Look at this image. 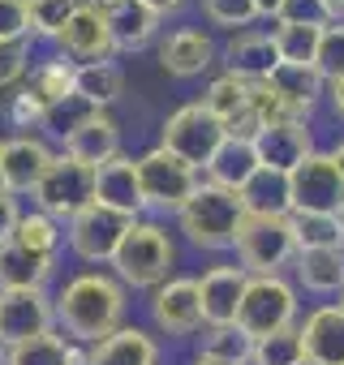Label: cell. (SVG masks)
<instances>
[{
    "label": "cell",
    "mask_w": 344,
    "mask_h": 365,
    "mask_svg": "<svg viewBox=\"0 0 344 365\" xmlns=\"http://www.w3.org/2000/svg\"><path fill=\"white\" fill-rule=\"evenodd\" d=\"M125 309H129V292L112 271H82L65 279L61 292L52 297V327L69 344L91 348L108 339L116 327H125Z\"/></svg>",
    "instance_id": "1"
},
{
    "label": "cell",
    "mask_w": 344,
    "mask_h": 365,
    "mask_svg": "<svg viewBox=\"0 0 344 365\" xmlns=\"http://www.w3.org/2000/svg\"><path fill=\"white\" fill-rule=\"evenodd\" d=\"M246 224V207L233 190H220L211 180H198L190 202L177 211V232L207 254H233V241Z\"/></svg>",
    "instance_id": "2"
},
{
    "label": "cell",
    "mask_w": 344,
    "mask_h": 365,
    "mask_svg": "<svg viewBox=\"0 0 344 365\" xmlns=\"http://www.w3.org/2000/svg\"><path fill=\"white\" fill-rule=\"evenodd\" d=\"M177 267V241L159 220H133L116 258H112V275L125 284V292H155L163 279H172Z\"/></svg>",
    "instance_id": "3"
},
{
    "label": "cell",
    "mask_w": 344,
    "mask_h": 365,
    "mask_svg": "<svg viewBox=\"0 0 344 365\" xmlns=\"http://www.w3.org/2000/svg\"><path fill=\"white\" fill-rule=\"evenodd\" d=\"M293 258H297V241L288 215H246L233 241V262L246 275H288Z\"/></svg>",
    "instance_id": "4"
},
{
    "label": "cell",
    "mask_w": 344,
    "mask_h": 365,
    "mask_svg": "<svg viewBox=\"0 0 344 365\" xmlns=\"http://www.w3.org/2000/svg\"><path fill=\"white\" fill-rule=\"evenodd\" d=\"M297 318H301V292L293 288L288 275H250L246 279V292L237 305V327L250 339L297 327Z\"/></svg>",
    "instance_id": "5"
},
{
    "label": "cell",
    "mask_w": 344,
    "mask_h": 365,
    "mask_svg": "<svg viewBox=\"0 0 344 365\" xmlns=\"http://www.w3.org/2000/svg\"><path fill=\"white\" fill-rule=\"evenodd\" d=\"M138 168V194H142V211L151 215H177L190 194L198 190V172L190 163H181L177 155H168L163 146H151L146 155L133 159Z\"/></svg>",
    "instance_id": "6"
},
{
    "label": "cell",
    "mask_w": 344,
    "mask_h": 365,
    "mask_svg": "<svg viewBox=\"0 0 344 365\" xmlns=\"http://www.w3.org/2000/svg\"><path fill=\"white\" fill-rule=\"evenodd\" d=\"M31 198H35V211H44L56 224H69L78 211H86L95 202V168H86L61 150V155H52V163L35 180Z\"/></svg>",
    "instance_id": "7"
},
{
    "label": "cell",
    "mask_w": 344,
    "mask_h": 365,
    "mask_svg": "<svg viewBox=\"0 0 344 365\" xmlns=\"http://www.w3.org/2000/svg\"><path fill=\"white\" fill-rule=\"evenodd\" d=\"M224 138H228L224 125H220L198 99H194V103H181L177 112H168L163 125H159V146H163L168 155H177L181 163H190L198 176H203L207 159L216 155V146H220Z\"/></svg>",
    "instance_id": "8"
},
{
    "label": "cell",
    "mask_w": 344,
    "mask_h": 365,
    "mask_svg": "<svg viewBox=\"0 0 344 365\" xmlns=\"http://www.w3.org/2000/svg\"><path fill=\"white\" fill-rule=\"evenodd\" d=\"M288 198H293V211H310V215L344 211V180L327 150H314L310 159H301L288 172Z\"/></svg>",
    "instance_id": "9"
},
{
    "label": "cell",
    "mask_w": 344,
    "mask_h": 365,
    "mask_svg": "<svg viewBox=\"0 0 344 365\" xmlns=\"http://www.w3.org/2000/svg\"><path fill=\"white\" fill-rule=\"evenodd\" d=\"M129 224H133L129 215H116V211L91 202L86 211H78V215L69 220V232H65V237H69L74 258H82V262H91V267H112V258H116V250H121Z\"/></svg>",
    "instance_id": "10"
},
{
    "label": "cell",
    "mask_w": 344,
    "mask_h": 365,
    "mask_svg": "<svg viewBox=\"0 0 344 365\" xmlns=\"http://www.w3.org/2000/svg\"><path fill=\"white\" fill-rule=\"evenodd\" d=\"M155 56H159V69L168 78L190 82V78H203L211 65H220V43L203 26H177V31L155 39Z\"/></svg>",
    "instance_id": "11"
},
{
    "label": "cell",
    "mask_w": 344,
    "mask_h": 365,
    "mask_svg": "<svg viewBox=\"0 0 344 365\" xmlns=\"http://www.w3.org/2000/svg\"><path fill=\"white\" fill-rule=\"evenodd\" d=\"M151 322L155 331L172 335V339H190L203 331V305H198V279L190 275H172L151 292Z\"/></svg>",
    "instance_id": "12"
},
{
    "label": "cell",
    "mask_w": 344,
    "mask_h": 365,
    "mask_svg": "<svg viewBox=\"0 0 344 365\" xmlns=\"http://www.w3.org/2000/svg\"><path fill=\"white\" fill-rule=\"evenodd\" d=\"M250 142H254L258 168H275V172H293L301 159H310L318 150L314 120H301V116H284L275 125H263Z\"/></svg>",
    "instance_id": "13"
},
{
    "label": "cell",
    "mask_w": 344,
    "mask_h": 365,
    "mask_svg": "<svg viewBox=\"0 0 344 365\" xmlns=\"http://www.w3.org/2000/svg\"><path fill=\"white\" fill-rule=\"evenodd\" d=\"M52 327V292L48 288H14L0 292V344L14 348L35 335H48Z\"/></svg>",
    "instance_id": "14"
},
{
    "label": "cell",
    "mask_w": 344,
    "mask_h": 365,
    "mask_svg": "<svg viewBox=\"0 0 344 365\" xmlns=\"http://www.w3.org/2000/svg\"><path fill=\"white\" fill-rule=\"evenodd\" d=\"M56 48L65 61L74 65H95V61H112L116 48H112V35L103 26V14L95 0H82L74 5V14L65 18V26L56 31Z\"/></svg>",
    "instance_id": "15"
},
{
    "label": "cell",
    "mask_w": 344,
    "mask_h": 365,
    "mask_svg": "<svg viewBox=\"0 0 344 365\" xmlns=\"http://www.w3.org/2000/svg\"><path fill=\"white\" fill-rule=\"evenodd\" d=\"M305 365H344V309L335 301H318L297 318Z\"/></svg>",
    "instance_id": "16"
},
{
    "label": "cell",
    "mask_w": 344,
    "mask_h": 365,
    "mask_svg": "<svg viewBox=\"0 0 344 365\" xmlns=\"http://www.w3.org/2000/svg\"><path fill=\"white\" fill-rule=\"evenodd\" d=\"M246 271L237 262H216L198 275V305H203V327H237V305L246 292Z\"/></svg>",
    "instance_id": "17"
},
{
    "label": "cell",
    "mask_w": 344,
    "mask_h": 365,
    "mask_svg": "<svg viewBox=\"0 0 344 365\" xmlns=\"http://www.w3.org/2000/svg\"><path fill=\"white\" fill-rule=\"evenodd\" d=\"M220 65L224 73L241 78V82H263L280 56H275V43H271V31L267 26H250V31H237L220 43Z\"/></svg>",
    "instance_id": "18"
},
{
    "label": "cell",
    "mask_w": 344,
    "mask_h": 365,
    "mask_svg": "<svg viewBox=\"0 0 344 365\" xmlns=\"http://www.w3.org/2000/svg\"><path fill=\"white\" fill-rule=\"evenodd\" d=\"M267 91L288 108V116H301V120H314V112L323 108V91H327V78L314 69V65H275L267 78Z\"/></svg>",
    "instance_id": "19"
},
{
    "label": "cell",
    "mask_w": 344,
    "mask_h": 365,
    "mask_svg": "<svg viewBox=\"0 0 344 365\" xmlns=\"http://www.w3.org/2000/svg\"><path fill=\"white\" fill-rule=\"evenodd\" d=\"M95 5L103 14V26H108L116 52H142L159 39V18L142 0H95Z\"/></svg>",
    "instance_id": "20"
},
{
    "label": "cell",
    "mask_w": 344,
    "mask_h": 365,
    "mask_svg": "<svg viewBox=\"0 0 344 365\" xmlns=\"http://www.w3.org/2000/svg\"><path fill=\"white\" fill-rule=\"evenodd\" d=\"M48 163H52V150L44 146V138H35V133L5 138V142H0V176H5V194H14V198L31 194Z\"/></svg>",
    "instance_id": "21"
},
{
    "label": "cell",
    "mask_w": 344,
    "mask_h": 365,
    "mask_svg": "<svg viewBox=\"0 0 344 365\" xmlns=\"http://www.w3.org/2000/svg\"><path fill=\"white\" fill-rule=\"evenodd\" d=\"M288 279L305 297H318V301L340 297L344 292V250H297Z\"/></svg>",
    "instance_id": "22"
},
{
    "label": "cell",
    "mask_w": 344,
    "mask_h": 365,
    "mask_svg": "<svg viewBox=\"0 0 344 365\" xmlns=\"http://www.w3.org/2000/svg\"><path fill=\"white\" fill-rule=\"evenodd\" d=\"M95 202L116 211V215H129V220H142V194H138V168H133V155H112L108 163L95 168Z\"/></svg>",
    "instance_id": "23"
},
{
    "label": "cell",
    "mask_w": 344,
    "mask_h": 365,
    "mask_svg": "<svg viewBox=\"0 0 344 365\" xmlns=\"http://www.w3.org/2000/svg\"><path fill=\"white\" fill-rule=\"evenodd\" d=\"M86 365H159V344L151 331L125 322L108 339L86 348Z\"/></svg>",
    "instance_id": "24"
},
{
    "label": "cell",
    "mask_w": 344,
    "mask_h": 365,
    "mask_svg": "<svg viewBox=\"0 0 344 365\" xmlns=\"http://www.w3.org/2000/svg\"><path fill=\"white\" fill-rule=\"evenodd\" d=\"M65 155L86 163V168H99L112 155H121V125L112 120V112H95L86 125H78L65 138Z\"/></svg>",
    "instance_id": "25"
},
{
    "label": "cell",
    "mask_w": 344,
    "mask_h": 365,
    "mask_svg": "<svg viewBox=\"0 0 344 365\" xmlns=\"http://www.w3.org/2000/svg\"><path fill=\"white\" fill-rule=\"evenodd\" d=\"M258 172V155H254V142L250 138H224L220 146H216V155L207 159V168H203V180H211V185H220V190H233V194H241V185Z\"/></svg>",
    "instance_id": "26"
},
{
    "label": "cell",
    "mask_w": 344,
    "mask_h": 365,
    "mask_svg": "<svg viewBox=\"0 0 344 365\" xmlns=\"http://www.w3.org/2000/svg\"><path fill=\"white\" fill-rule=\"evenodd\" d=\"M56 258H44V254H31L22 250L14 237L0 241V292H14V288H44L48 275H52Z\"/></svg>",
    "instance_id": "27"
},
{
    "label": "cell",
    "mask_w": 344,
    "mask_h": 365,
    "mask_svg": "<svg viewBox=\"0 0 344 365\" xmlns=\"http://www.w3.org/2000/svg\"><path fill=\"white\" fill-rule=\"evenodd\" d=\"M237 198H241L246 215H293L288 172H275V168H258L246 185H241Z\"/></svg>",
    "instance_id": "28"
},
{
    "label": "cell",
    "mask_w": 344,
    "mask_h": 365,
    "mask_svg": "<svg viewBox=\"0 0 344 365\" xmlns=\"http://www.w3.org/2000/svg\"><path fill=\"white\" fill-rule=\"evenodd\" d=\"M74 95H82L91 108L108 112L125 95V69L116 61H95V65H74Z\"/></svg>",
    "instance_id": "29"
},
{
    "label": "cell",
    "mask_w": 344,
    "mask_h": 365,
    "mask_svg": "<svg viewBox=\"0 0 344 365\" xmlns=\"http://www.w3.org/2000/svg\"><path fill=\"white\" fill-rule=\"evenodd\" d=\"M5 365H86V348L48 331V335H35L26 344L5 348Z\"/></svg>",
    "instance_id": "30"
},
{
    "label": "cell",
    "mask_w": 344,
    "mask_h": 365,
    "mask_svg": "<svg viewBox=\"0 0 344 365\" xmlns=\"http://www.w3.org/2000/svg\"><path fill=\"white\" fill-rule=\"evenodd\" d=\"M224 129L233 125V120H241L246 112H250V82H241V78H233V73H216L211 82H207V91H203V99H198Z\"/></svg>",
    "instance_id": "31"
},
{
    "label": "cell",
    "mask_w": 344,
    "mask_h": 365,
    "mask_svg": "<svg viewBox=\"0 0 344 365\" xmlns=\"http://www.w3.org/2000/svg\"><path fill=\"white\" fill-rule=\"evenodd\" d=\"M271 43H275V56L284 65H314V52H318V35L323 26H301V22H271Z\"/></svg>",
    "instance_id": "32"
},
{
    "label": "cell",
    "mask_w": 344,
    "mask_h": 365,
    "mask_svg": "<svg viewBox=\"0 0 344 365\" xmlns=\"http://www.w3.org/2000/svg\"><path fill=\"white\" fill-rule=\"evenodd\" d=\"M44 108H52V103H61L65 95H74V61H65V56H56V61H39L31 73H26V82H22Z\"/></svg>",
    "instance_id": "33"
},
{
    "label": "cell",
    "mask_w": 344,
    "mask_h": 365,
    "mask_svg": "<svg viewBox=\"0 0 344 365\" xmlns=\"http://www.w3.org/2000/svg\"><path fill=\"white\" fill-rule=\"evenodd\" d=\"M293 241L297 250H344V228L340 215H310V211H293Z\"/></svg>",
    "instance_id": "34"
},
{
    "label": "cell",
    "mask_w": 344,
    "mask_h": 365,
    "mask_svg": "<svg viewBox=\"0 0 344 365\" xmlns=\"http://www.w3.org/2000/svg\"><path fill=\"white\" fill-rule=\"evenodd\" d=\"M250 348L254 339L241 327H203L198 335V356H216L228 365H250Z\"/></svg>",
    "instance_id": "35"
},
{
    "label": "cell",
    "mask_w": 344,
    "mask_h": 365,
    "mask_svg": "<svg viewBox=\"0 0 344 365\" xmlns=\"http://www.w3.org/2000/svg\"><path fill=\"white\" fill-rule=\"evenodd\" d=\"M61 237H65V228H61L56 220H48L44 211H26V215L18 220V228H14V241H18L22 250H31V254H44V258H56Z\"/></svg>",
    "instance_id": "36"
},
{
    "label": "cell",
    "mask_w": 344,
    "mask_h": 365,
    "mask_svg": "<svg viewBox=\"0 0 344 365\" xmlns=\"http://www.w3.org/2000/svg\"><path fill=\"white\" fill-rule=\"evenodd\" d=\"M250 365H305V352H301V335H297V327H284V331H271V335L254 339V348H250Z\"/></svg>",
    "instance_id": "37"
},
{
    "label": "cell",
    "mask_w": 344,
    "mask_h": 365,
    "mask_svg": "<svg viewBox=\"0 0 344 365\" xmlns=\"http://www.w3.org/2000/svg\"><path fill=\"white\" fill-rule=\"evenodd\" d=\"M203 5V18H207V26H216V31H228V35H237V31H250L254 22H258V14H254V0H198Z\"/></svg>",
    "instance_id": "38"
},
{
    "label": "cell",
    "mask_w": 344,
    "mask_h": 365,
    "mask_svg": "<svg viewBox=\"0 0 344 365\" xmlns=\"http://www.w3.org/2000/svg\"><path fill=\"white\" fill-rule=\"evenodd\" d=\"M95 112H99V108H91L82 95H65L61 103H52V108L44 112V129H48V133H56V138L65 142V138H69L78 125H86Z\"/></svg>",
    "instance_id": "39"
},
{
    "label": "cell",
    "mask_w": 344,
    "mask_h": 365,
    "mask_svg": "<svg viewBox=\"0 0 344 365\" xmlns=\"http://www.w3.org/2000/svg\"><path fill=\"white\" fill-rule=\"evenodd\" d=\"M78 0H26V18H31V39H56L65 18L74 14Z\"/></svg>",
    "instance_id": "40"
},
{
    "label": "cell",
    "mask_w": 344,
    "mask_h": 365,
    "mask_svg": "<svg viewBox=\"0 0 344 365\" xmlns=\"http://www.w3.org/2000/svg\"><path fill=\"white\" fill-rule=\"evenodd\" d=\"M314 69L331 82V78H344V18L327 22L323 35H318V52H314Z\"/></svg>",
    "instance_id": "41"
},
{
    "label": "cell",
    "mask_w": 344,
    "mask_h": 365,
    "mask_svg": "<svg viewBox=\"0 0 344 365\" xmlns=\"http://www.w3.org/2000/svg\"><path fill=\"white\" fill-rule=\"evenodd\" d=\"M31 73V39H18V43H0V91L9 86H22Z\"/></svg>",
    "instance_id": "42"
},
{
    "label": "cell",
    "mask_w": 344,
    "mask_h": 365,
    "mask_svg": "<svg viewBox=\"0 0 344 365\" xmlns=\"http://www.w3.org/2000/svg\"><path fill=\"white\" fill-rule=\"evenodd\" d=\"M44 112L48 108L26 86H18V95H9V108H5V116H9L14 129H44Z\"/></svg>",
    "instance_id": "43"
},
{
    "label": "cell",
    "mask_w": 344,
    "mask_h": 365,
    "mask_svg": "<svg viewBox=\"0 0 344 365\" xmlns=\"http://www.w3.org/2000/svg\"><path fill=\"white\" fill-rule=\"evenodd\" d=\"M18 39H31L26 0H0V43H18Z\"/></svg>",
    "instance_id": "44"
},
{
    "label": "cell",
    "mask_w": 344,
    "mask_h": 365,
    "mask_svg": "<svg viewBox=\"0 0 344 365\" xmlns=\"http://www.w3.org/2000/svg\"><path fill=\"white\" fill-rule=\"evenodd\" d=\"M250 116H254V120H258V129H263V125L284 120V116H288V108L267 91V82H250Z\"/></svg>",
    "instance_id": "45"
},
{
    "label": "cell",
    "mask_w": 344,
    "mask_h": 365,
    "mask_svg": "<svg viewBox=\"0 0 344 365\" xmlns=\"http://www.w3.org/2000/svg\"><path fill=\"white\" fill-rule=\"evenodd\" d=\"M275 22H301V26H327V22H335L331 14H327V5L323 0H284V9H280V18Z\"/></svg>",
    "instance_id": "46"
},
{
    "label": "cell",
    "mask_w": 344,
    "mask_h": 365,
    "mask_svg": "<svg viewBox=\"0 0 344 365\" xmlns=\"http://www.w3.org/2000/svg\"><path fill=\"white\" fill-rule=\"evenodd\" d=\"M18 220H22V207H18V198L0 190V241H9V237H14Z\"/></svg>",
    "instance_id": "47"
},
{
    "label": "cell",
    "mask_w": 344,
    "mask_h": 365,
    "mask_svg": "<svg viewBox=\"0 0 344 365\" xmlns=\"http://www.w3.org/2000/svg\"><path fill=\"white\" fill-rule=\"evenodd\" d=\"M323 108L331 112V120L344 125V78H331V82H327V91H323Z\"/></svg>",
    "instance_id": "48"
},
{
    "label": "cell",
    "mask_w": 344,
    "mask_h": 365,
    "mask_svg": "<svg viewBox=\"0 0 344 365\" xmlns=\"http://www.w3.org/2000/svg\"><path fill=\"white\" fill-rule=\"evenodd\" d=\"M142 5H146V9L163 22V18H172V14H181V9L190 5V0H142Z\"/></svg>",
    "instance_id": "49"
},
{
    "label": "cell",
    "mask_w": 344,
    "mask_h": 365,
    "mask_svg": "<svg viewBox=\"0 0 344 365\" xmlns=\"http://www.w3.org/2000/svg\"><path fill=\"white\" fill-rule=\"evenodd\" d=\"M280 9H284V0H254V14H258V22H275L280 18Z\"/></svg>",
    "instance_id": "50"
},
{
    "label": "cell",
    "mask_w": 344,
    "mask_h": 365,
    "mask_svg": "<svg viewBox=\"0 0 344 365\" xmlns=\"http://www.w3.org/2000/svg\"><path fill=\"white\" fill-rule=\"evenodd\" d=\"M327 155H331V163H335V172H340V180H344V138H340Z\"/></svg>",
    "instance_id": "51"
},
{
    "label": "cell",
    "mask_w": 344,
    "mask_h": 365,
    "mask_svg": "<svg viewBox=\"0 0 344 365\" xmlns=\"http://www.w3.org/2000/svg\"><path fill=\"white\" fill-rule=\"evenodd\" d=\"M323 5H327L331 18H344V0H323Z\"/></svg>",
    "instance_id": "52"
},
{
    "label": "cell",
    "mask_w": 344,
    "mask_h": 365,
    "mask_svg": "<svg viewBox=\"0 0 344 365\" xmlns=\"http://www.w3.org/2000/svg\"><path fill=\"white\" fill-rule=\"evenodd\" d=\"M190 365H228V361H216V356H194Z\"/></svg>",
    "instance_id": "53"
},
{
    "label": "cell",
    "mask_w": 344,
    "mask_h": 365,
    "mask_svg": "<svg viewBox=\"0 0 344 365\" xmlns=\"http://www.w3.org/2000/svg\"><path fill=\"white\" fill-rule=\"evenodd\" d=\"M335 305H340V309H344V292H340V297H335Z\"/></svg>",
    "instance_id": "54"
},
{
    "label": "cell",
    "mask_w": 344,
    "mask_h": 365,
    "mask_svg": "<svg viewBox=\"0 0 344 365\" xmlns=\"http://www.w3.org/2000/svg\"><path fill=\"white\" fill-rule=\"evenodd\" d=\"M0 365H5V344H0Z\"/></svg>",
    "instance_id": "55"
},
{
    "label": "cell",
    "mask_w": 344,
    "mask_h": 365,
    "mask_svg": "<svg viewBox=\"0 0 344 365\" xmlns=\"http://www.w3.org/2000/svg\"><path fill=\"white\" fill-rule=\"evenodd\" d=\"M340 228H344V211H340Z\"/></svg>",
    "instance_id": "56"
},
{
    "label": "cell",
    "mask_w": 344,
    "mask_h": 365,
    "mask_svg": "<svg viewBox=\"0 0 344 365\" xmlns=\"http://www.w3.org/2000/svg\"><path fill=\"white\" fill-rule=\"evenodd\" d=\"M0 190H5V176H0Z\"/></svg>",
    "instance_id": "57"
},
{
    "label": "cell",
    "mask_w": 344,
    "mask_h": 365,
    "mask_svg": "<svg viewBox=\"0 0 344 365\" xmlns=\"http://www.w3.org/2000/svg\"><path fill=\"white\" fill-rule=\"evenodd\" d=\"M78 5H82V0H78Z\"/></svg>",
    "instance_id": "58"
}]
</instances>
